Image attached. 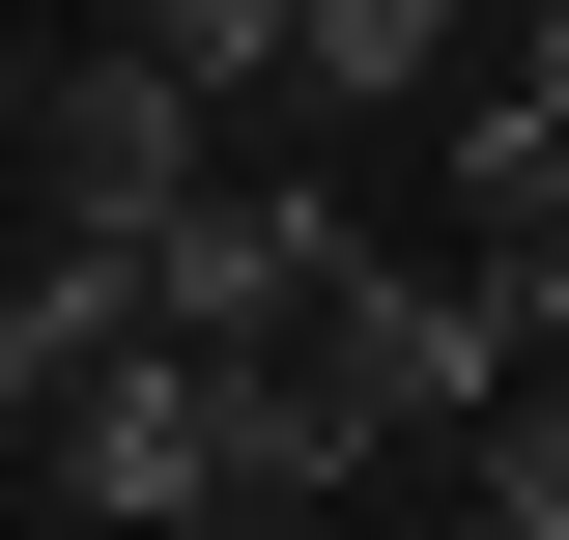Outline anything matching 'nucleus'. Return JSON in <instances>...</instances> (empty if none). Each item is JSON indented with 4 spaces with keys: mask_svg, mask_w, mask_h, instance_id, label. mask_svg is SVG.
Segmentation results:
<instances>
[{
    "mask_svg": "<svg viewBox=\"0 0 569 540\" xmlns=\"http://www.w3.org/2000/svg\"><path fill=\"white\" fill-rule=\"evenodd\" d=\"M427 483H456V540H569V341H541V370H512Z\"/></svg>",
    "mask_w": 569,
    "mask_h": 540,
    "instance_id": "obj_9",
    "label": "nucleus"
},
{
    "mask_svg": "<svg viewBox=\"0 0 569 540\" xmlns=\"http://www.w3.org/2000/svg\"><path fill=\"white\" fill-rule=\"evenodd\" d=\"M200 370H228V512H342V483H399V399L342 370V313L200 341Z\"/></svg>",
    "mask_w": 569,
    "mask_h": 540,
    "instance_id": "obj_4",
    "label": "nucleus"
},
{
    "mask_svg": "<svg viewBox=\"0 0 569 540\" xmlns=\"http://www.w3.org/2000/svg\"><path fill=\"white\" fill-rule=\"evenodd\" d=\"M456 228H485V284H512V313H541L569 341V114H541V86H456Z\"/></svg>",
    "mask_w": 569,
    "mask_h": 540,
    "instance_id": "obj_6",
    "label": "nucleus"
},
{
    "mask_svg": "<svg viewBox=\"0 0 569 540\" xmlns=\"http://www.w3.org/2000/svg\"><path fill=\"white\" fill-rule=\"evenodd\" d=\"M342 257H370V200H313V171H200V200L142 228V313H171V341H284V313H342Z\"/></svg>",
    "mask_w": 569,
    "mask_h": 540,
    "instance_id": "obj_3",
    "label": "nucleus"
},
{
    "mask_svg": "<svg viewBox=\"0 0 569 540\" xmlns=\"http://www.w3.org/2000/svg\"><path fill=\"white\" fill-rule=\"evenodd\" d=\"M342 370L399 399V456H456V427H485L512 370H541V313H512L485 257H456V284H399V257H342Z\"/></svg>",
    "mask_w": 569,
    "mask_h": 540,
    "instance_id": "obj_5",
    "label": "nucleus"
},
{
    "mask_svg": "<svg viewBox=\"0 0 569 540\" xmlns=\"http://www.w3.org/2000/svg\"><path fill=\"white\" fill-rule=\"evenodd\" d=\"M29 456H58V512H142V540H171V512H228V370L142 313V341H86V370H58Z\"/></svg>",
    "mask_w": 569,
    "mask_h": 540,
    "instance_id": "obj_2",
    "label": "nucleus"
},
{
    "mask_svg": "<svg viewBox=\"0 0 569 540\" xmlns=\"http://www.w3.org/2000/svg\"><path fill=\"white\" fill-rule=\"evenodd\" d=\"M485 29H512V0H485Z\"/></svg>",
    "mask_w": 569,
    "mask_h": 540,
    "instance_id": "obj_11",
    "label": "nucleus"
},
{
    "mask_svg": "<svg viewBox=\"0 0 569 540\" xmlns=\"http://www.w3.org/2000/svg\"><path fill=\"white\" fill-rule=\"evenodd\" d=\"M86 341H142V257L114 228H29V257H0V427H58Z\"/></svg>",
    "mask_w": 569,
    "mask_h": 540,
    "instance_id": "obj_8",
    "label": "nucleus"
},
{
    "mask_svg": "<svg viewBox=\"0 0 569 540\" xmlns=\"http://www.w3.org/2000/svg\"><path fill=\"white\" fill-rule=\"evenodd\" d=\"M200 171H228V86H200V58H142V29H114V58H58V86H29V200H58V228H114V257L200 200Z\"/></svg>",
    "mask_w": 569,
    "mask_h": 540,
    "instance_id": "obj_1",
    "label": "nucleus"
},
{
    "mask_svg": "<svg viewBox=\"0 0 569 540\" xmlns=\"http://www.w3.org/2000/svg\"><path fill=\"white\" fill-rule=\"evenodd\" d=\"M284 86L313 114H427V86H485V0H284Z\"/></svg>",
    "mask_w": 569,
    "mask_h": 540,
    "instance_id": "obj_7",
    "label": "nucleus"
},
{
    "mask_svg": "<svg viewBox=\"0 0 569 540\" xmlns=\"http://www.w3.org/2000/svg\"><path fill=\"white\" fill-rule=\"evenodd\" d=\"M142 58H200V86H284V0H114Z\"/></svg>",
    "mask_w": 569,
    "mask_h": 540,
    "instance_id": "obj_10",
    "label": "nucleus"
}]
</instances>
